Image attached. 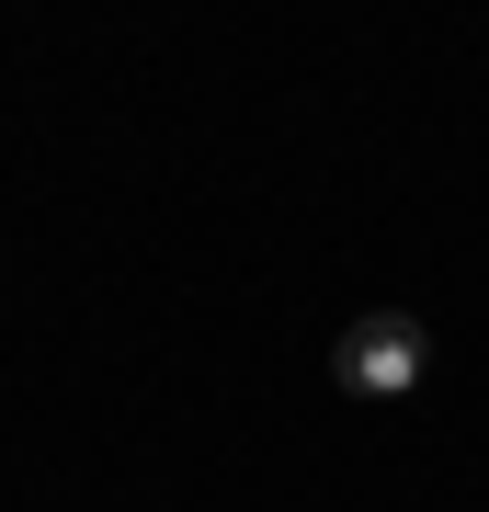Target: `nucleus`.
<instances>
[{"label": "nucleus", "mask_w": 489, "mask_h": 512, "mask_svg": "<svg viewBox=\"0 0 489 512\" xmlns=\"http://www.w3.org/2000/svg\"><path fill=\"white\" fill-rule=\"evenodd\" d=\"M421 353H433V342H421L410 308H364L342 330V353H330V376H342L353 399H410V387H421Z\"/></svg>", "instance_id": "1"}]
</instances>
